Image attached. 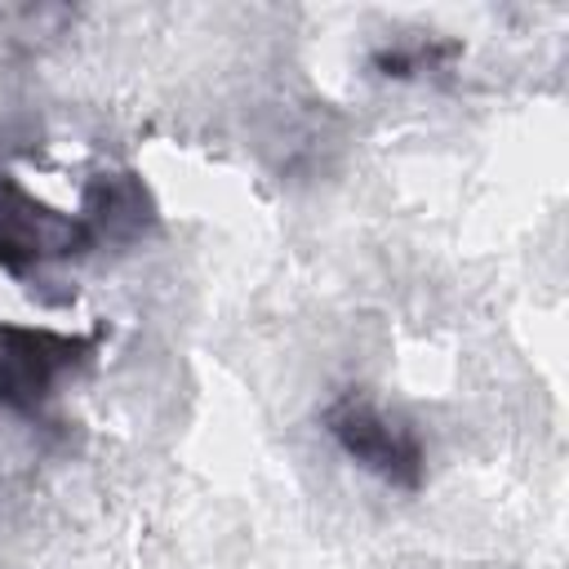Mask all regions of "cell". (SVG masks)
Instances as JSON below:
<instances>
[{
  "instance_id": "cell-2",
  "label": "cell",
  "mask_w": 569,
  "mask_h": 569,
  "mask_svg": "<svg viewBox=\"0 0 569 569\" xmlns=\"http://www.w3.org/2000/svg\"><path fill=\"white\" fill-rule=\"evenodd\" d=\"M89 351H93V338L0 320V405L13 413H40L53 387Z\"/></svg>"
},
{
  "instance_id": "cell-3",
  "label": "cell",
  "mask_w": 569,
  "mask_h": 569,
  "mask_svg": "<svg viewBox=\"0 0 569 569\" xmlns=\"http://www.w3.org/2000/svg\"><path fill=\"white\" fill-rule=\"evenodd\" d=\"M89 240L93 236H89L84 218L58 213L53 204L36 200L31 191H22L0 169V267L22 271V267L44 262V258L80 253Z\"/></svg>"
},
{
  "instance_id": "cell-1",
  "label": "cell",
  "mask_w": 569,
  "mask_h": 569,
  "mask_svg": "<svg viewBox=\"0 0 569 569\" xmlns=\"http://www.w3.org/2000/svg\"><path fill=\"white\" fill-rule=\"evenodd\" d=\"M325 431L333 436V445L360 462L365 471H373L378 480L396 485V489H418L422 485V467L427 453L413 436V427L387 418L369 396L347 391L325 409Z\"/></svg>"
}]
</instances>
